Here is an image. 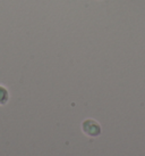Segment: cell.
<instances>
[{
    "label": "cell",
    "mask_w": 145,
    "mask_h": 156,
    "mask_svg": "<svg viewBox=\"0 0 145 156\" xmlns=\"http://www.w3.org/2000/svg\"><path fill=\"white\" fill-rule=\"evenodd\" d=\"M82 130L89 137H98L101 134V126L96 121L87 119L82 123Z\"/></svg>",
    "instance_id": "1"
},
{
    "label": "cell",
    "mask_w": 145,
    "mask_h": 156,
    "mask_svg": "<svg viewBox=\"0 0 145 156\" xmlns=\"http://www.w3.org/2000/svg\"><path fill=\"white\" fill-rule=\"evenodd\" d=\"M9 95L7 89L0 86V105H5L7 101H8Z\"/></svg>",
    "instance_id": "2"
}]
</instances>
